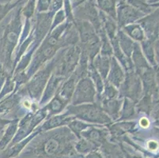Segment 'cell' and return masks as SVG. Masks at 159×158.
I'll return each instance as SVG.
<instances>
[{"label": "cell", "mask_w": 159, "mask_h": 158, "mask_svg": "<svg viewBox=\"0 0 159 158\" xmlns=\"http://www.w3.org/2000/svg\"><path fill=\"white\" fill-rule=\"evenodd\" d=\"M38 134L18 158H84L75 151L78 138L67 127H58Z\"/></svg>", "instance_id": "1"}, {"label": "cell", "mask_w": 159, "mask_h": 158, "mask_svg": "<svg viewBox=\"0 0 159 158\" xmlns=\"http://www.w3.org/2000/svg\"><path fill=\"white\" fill-rule=\"evenodd\" d=\"M25 2H20L0 22V63L11 75L14 71L12 54L22 31L21 8Z\"/></svg>", "instance_id": "2"}, {"label": "cell", "mask_w": 159, "mask_h": 158, "mask_svg": "<svg viewBox=\"0 0 159 158\" xmlns=\"http://www.w3.org/2000/svg\"><path fill=\"white\" fill-rule=\"evenodd\" d=\"M68 115L91 124L105 125L112 123V120L98 103L69 105L66 111Z\"/></svg>", "instance_id": "3"}, {"label": "cell", "mask_w": 159, "mask_h": 158, "mask_svg": "<svg viewBox=\"0 0 159 158\" xmlns=\"http://www.w3.org/2000/svg\"><path fill=\"white\" fill-rule=\"evenodd\" d=\"M60 58V52L56 55V57L49 60L48 63L44 66H42L38 72H36L32 77L31 80L27 83L26 86H25L22 90L26 91L30 97L33 100H39L41 94L44 90L47 82L51 77L54 70L56 65Z\"/></svg>", "instance_id": "4"}, {"label": "cell", "mask_w": 159, "mask_h": 158, "mask_svg": "<svg viewBox=\"0 0 159 158\" xmlns=\"http://www.w3.org/2000/svg\"><path fill=\"white\" fill-rule=\"evenodd\" d=\"M81 56V47L79 44L69 46L60 52V58L53 73L67 79L77 68Z\"/></svg>", "instance_id": "5"}, {"label": "cell", "mask_w": 159, "mask_h": 158, "mask_svg": "<svg viewBox=\"0 0 159 158\" xmlns=\"http://www.w3.org/2000/svg\"><path fill=\"white\" fill-rule=\"evenodd\" d=\"M74 19L84 20L90 22L98 36L105 33L100 17V11L96 0H85L72 8Z\"/></svg>", "instance_id": "6"}, {"label": "cell", "mask_w": 159, "mask_h": 158, "mask_svg": "<svg viewBox=\"0 0 159 158\" xmlns=\"http://www.w3.org/2000/svg\"><path fill=\"white\" fill-rule=\"evenodd\" d=\"M97 90L95 85L89 77L79 79L76 84L75 92L72 96L70 104L79 105L82 104H92L96 101Z\"/></svg>", "instance_id": "7"}, {"label": "cell", "mask_w": 159, "mask_h": 158, "mask_svg": "<svg viewBox=\"0 0 159 158\" xmlns=\"http://www.w3.org/2000/svg\"><path fill=\"white\" fill-rule=\"evenodd\" d=\"M142 85L140 78L134 70L127 72L123 83L120 86V97H128L136 102L141 97Z\"/></svg>", "instance_id": "8"}, {"label": "cell", "mask_w": 159, "mask_h": 158, "mask_svg": "<svg viewBox=\"0 0 159 158\" xmlns=\"http://www.w3.org/2000/svg\"><path fill=\"white\" fill-rule=\"evenodd\" d=\"M145 15L144 13L135 9L124 0H117L116 22L120 28L122 29L128 25L133 24Z\"/></svg>", "instance_id": "9"}, {"label": "cell", "mask_w": 159, "mask_h": 158, "mask_svg": "<svg viewBox=\"0 0 159 158\" xmlns=\"http://www.w3.org/2000/svg\"><path fill=\"white\" fill-rule=\"evenodd\" d=\"M54 14L51 12L37 13L36 19L34 20V29L33 37H34V46L37 47L42 41L43 39L50 32L52 24V18Z\"/></svg>", "instance_id": "10"}, {"label": "cell", "mask_w": 159, "mask_h": 158, "mask_svg": "<svg viewBox=\"0 0 159 158\" xmlns=\"http://www.w3.org/2000/svg\"><path fill=\"white\" fill-rule=\"evenodd\" d=\"M139 24L144 28L148 40L154 41L158 36L159 30V11H156L149 16L142 17L139 20Z\"/></svg>", "instance_id": "11"}, {"label": "cell", "mask_w": 159, "mask_h": 158, "mask_svg": "<svg viewBox=\"0 0 159 158\" xmlns=\"http://www.w3.org/2000/svg\"><path fill=\"white\" fill-rule=\"evenodd\" d=\"M105 128L94 127L93 125L82 131L81 137L87 139L88 141L93 143L96 147L100 148L105 142H106L108 137V131Z\"/></svg>", "instance_id": "12"}, {"label": "cell", "mask_w": 159, "mask_h": 158, "mask_svg": "<svg viewBox=\"0 0 159 158\" xmlns=\"http://www.w3.org/2000/svg\"><path fill=\"white\" fill-rule=\"evenodd\" d=\"M79 79L80 78H79V75L75 70L73 74L62 84L61 87L56 93L66 104H68L71 101L72 96L75 92V86H76V84L79 82Z\"/></svg>", "instance_id": "13"}, {"label": "cell", "mask_w": 159, "mask_h": 158, "mask_svg": "<svg viewBox=\"0 0 159 158\" xmlns=\"http://www.w3.org/2000/svg\"><path fill=\"white\" fill-rule=\"evenodd\" d=\"M66 80L64 78H62L60 76H58L56 74L52 72V75L49 78L48 82L46 85L45 90H44L42 99L40 101V104H44L47 103L48 101L52 99V97L55 94L57 93L60 88L61 87L62 84Z\"/></svg>", "instance_id": "14"}, {"label": "cell", "mask_w": 159, "mask_h": 158, "mask_svg": "<svg viewBox=\"0 0 159 158\" xmlns=\"http://www.w3.org/2000/svg\"><path fill=\"white\" fill-rule=\"evenodd\" d=\"M124 78H125V74L122 67L118 63V60L116 58L111 57L110 70L106 78L108 79L107 82L112 84L116 88H120L121 84L124 81Z\"/></svg>", "instance_id": "15"}, {"label": "cell", "mask_w": 159, "mask_h": 158, "mask_svg": "<svg viewBox=\"0 0 159 158\" xmlns=\"http://www.w3.org/2000/svg\"><path fill=\"white\" fill-rule=\"evenodd\" d=\"M101 105L103 111L109 116L112 120H116L120 115V108L122 101L116 98L109 100H102L98 103Z\"/></svg>", "instance_id": "16"}, {"label": "cell", "mask_w": 159, "mask_h": 158, "mask_svg": "<svg viewBox=\"0 0 159 158\" xmlns=\"http://www.w3.org/2000/svg\"><path fill=\"white\" fill-rule=\"evenodd\" d=\"M75 119V116L68 115L67 113L65 112L63 115H56V116H52V118L48 119L47 121L44 122V124H43L41 127H39V129L41 132H44V131H48L52 129L63 127L64 125H67L71 120Z\"/></svg>", "instance_id": "17"}, {"label": "cell", "mask_w": 159, "mask_h": 158, "mask_svg": "<svg viewBox=\"0 0 159 158\" xmlns=\"http://www.w3.org/2000/svg\"><path fill=\"white\" fill-rule=\"evenodd\" d=\"M111 56L98 54L93 60V65L102 79L106 80L110 70Z\"/></svg>", "instance_id": "18"}, {"label": "cell", "mask_w": 159, "mask_h": 158, "mask_svg": "<svg viewBox=\"0 0 159 158\" xmlns=\"http://www.w3.org/2000/svg\"><path fill=\"white\" fill-rule=\"evenodd\" d=\"M18 127V120H13L4 130L3 134L0 139V152L5 150L14 138Z\"/></svg>", "instance_id": "19"}, {"label": "cell", "mask_w": 159, "mask_h": 158, "mask_svg": "<svg viewBox=\"0 0 159 158\" xmlns=\"http://www.w3.org/2000/svg\"><path fill=\"white\" fill-rule=\"evenodd\" d=\"M117 39H118L119 45L123 53L127 57H131L133 49H134V46H135V43L133 42L132 39L130 38L122 29L118 30L117 32Z\"/></svg>", "instance_id": "20"}, {"label": "cell", "mask_w": 159, "mask_h": 158, "mask_svg": "<svg viewBox=\"0 0 159 158\" xmlns=\"http://www.w3.org/2000/svg\"><path fill=\"white\" fill-rule=\"evenodd\" d=\"M96 2L99 11L116 21L117 0H96Z\"/></svg>", "instance_id": "21"}, {"label": "cell", "mask_w": 159, "mask_h": 158, "mask_svg": "<svg viewBox=\"0 0 159 158\" xmlns=\"http://www.w3.org/2000/svg\"><path fill=\"white\" fill-rule=\"evenodd\" d=\"M131 56H132L133 65H134V67L135 68V72H138L140 70L150 66L146 61L145 57L142 53L139 45L137 43H135V46H134Z\"/></svg>", "instance_id": "22"}, {"label": "cell", "mask_w": 159, "mask_h": 158, "mask_svg": "<svg viewBox=\"0 0 159 158\" xmlns=\"http://www.w3.org/2000/svg\"><path fill=\"white\" fill-rule=\"evenodd\" d=\"M122 30L132 40L141 42L145 40L143 29L139 24L133 23V24L128 25L123 27Z\"/></svg>", "instance_id": "23"}, {"label": "cell", "mask_w": 159, "mask_h": 158, "mask_svg": "<svg viewBox=\"0 0 159 158\" xmlns=\"http://www.w3.org/2000/svg\"><path fill=\"white\" fill-rule=\"evenodd\" d=\"M98 149V148L96 147L93 143L82 137L80 138H78L75 144V151L82 156H85L89 153L97 150Z\"/></svg>", "instance_id": "24"}, {"label": "cell", "mask_w": 159, "mask_h": 158, "mask_svg": "<svg viewBox=\"0 0 159 158\" xmlns=\"http://www.w3.org/2000/svg\"><path fill=\"white\" fill-rule=\"evenodd\" d=\"M66 105H67V104L65 101H63L57 94H56L55 97L51 100V101L49 102L47 106L44 107V108L47 110L48 112H49L48 116H51V115L59 114L62 111H63Z\"/></svg>", "instance_id": "25"}, {"label": "cell", "mask_w": 159, "mask_h": 158, "mask_svg": "<svg viewBox=\"0 0 159 158\" xmlns=\"http://www.w3.org/2000/svg\"><path fill=\"white\" fill-rule=\"evenodd\" d=\"M135 115V102L128 97H125L123 104V108L120 110V120H128L133 118Z\"/></svg>", "instance_id": "26"}, {"label": "cell", "mask_w": 159, "mask_h": 158, "mask_svg": "<svg viewBox=\"0 0 159 158\" xmlns=\"http://www.w3.org/2000/svg\"><path fill=\"white\" fill-rule=\"evenodd\" d=\"M37 0H26L21 8V15L25 19L31 20L36 16Z\"/></svg>", "instance_id": "27"}, {"label": "cell", "mask_w": 159, "mask_h": 158, "mask_svg": "<svg viewBox=\"0 0 159 158\" xmlns=\"http://www.w3.org/2000/svg\"><path fill=\"white\" fill-rule=\"evenodd\" d=\"M67 125H68V128L71 130L73 134L78 138H80L81 134H82V131H84L85 130L91 127L92 124H86L84 122H82L80 120H77L75 119V120H71Z\"/></svg>", "instance_id": "28"}, {"label": "cell", "mask_w": 159, "mask_h": 158, "mask_svg": "<svg viewBox=\"0 0 159 158\" xmlns=\"http://www.w3.org/2000/svg\"><path fill=\"white\" fill-rule=\"evenodd\" d=\"M153 45H154V41H151L150 40H144L142 41V47H143V50L145 53L146 57L153 65H155L154 52Z\"/></svg>", "instance_id": "29"}, {"label": "cell", "mask_w": 159, "mask_h": 158, "mask_svg": "<svg viewBox=\"0 0 159 158\" xmlns=\"http://www.w3.org/2000/svg\"><path fill=\"white\" fill-rule=\"evenodd\" d=\"M139 111L150 113L152 109V101L150 99V95H146L142 100H140L139 104L137 105Z\"/></svg>", "instance_id": "30"}, {"label": "cell", "mask_w": 159, "mask_h": 158, "mask_svg": "<svg viewBox=\"0 0 159 158\" xmlns=\"http://www.w3.org/2000/svg\"><path fill=\"white\" fill-rule=\"evenodd\" d=\"M66 20V13H65V11L63 9L60 10L59 11L56 13L53 16L52 18V27H51V30L52 31V29H54L56 27L59 26L60 25L63 24V22H65Z\"/></svg>", "instance_id": "31"}, {"label": "cell", "mask_w": 159, "mask_h": 158, "mask_svg": "<svg viewBox=\"0 0 159 158\" xmlns=\"http://www.w3.org/2000/svg\"><path fill=\"white\" fill-rule=\"evenodd\" d=\"M23 0H18L17 2H11V3L0 4V22L2 21V19H3L7 14L12 11L13 9L15 8Z\"/></svg>", "instance_id": "32"}, {"label": "cell", "mask_w": 159, "mask_h": 158, "mask_svg": "<svg viewBox=\"0 0 159 158\" xmlns=\"http://www.w3.org/2000/svg\"><path fill=\"white\" fill-rule=\"evenodd\" d=\"M14 87H15V83L14 82V79H12L11 76H10L7 79L5 84H4L2 89L0 91V101H2V99L6 95H7V94L10 93L11 92H12L14 90Z\"/></svg>", "instance_id": "33"}, {"label": "cell", "mask_w": 159, "mask_h": 158, "mask_svg": "<svg viewBox=\"0 0 159 158\" xmlns=\"http://www.w3.org/2000/svg\"><path fill=\"white\" fill-rule=\"evenodd\" d=\"M52 0H37V13H46L50 11Z\"/></svg>", "instance_id": "34"}, {"label": "cell", "mask_w": 159, "mask_h": 158, "mask_svg": "<svg viewBox=\"0 0 159 158\" xmlns=\"http://www.w3.org/2000/svg\"><path fill=\"white\" fill-rule=\"evenodd\" d=\"M63 4H64V0H52L51 8L48 12L55 14L57 11L63 8Z\"/></svg>", "instance_id": "35"}, {"label": "cell", "mask_w": 159, "mask_h": 158, "mask_svg": "<svg viewBox=\"0 0 159 158\" xmlns=\"http://www.w3.org/2000/svg\"><path fill=\"white\" fill-rule=\"evenodd\" d=\"M10 76H11V74L7 71V70L3 67V66L0 63V91H1L2 86L5 84L7 79Z\"/></svg>", "instance_id": "36"}, {"label": "cell", "mask_w": 159, "mask_h": 158, "mask_svg": "<svg viewBox=\"0 0 159 158\" xmlns=\"http://www.w3.org/2000/svg\"><path fill=\"white\" fill-rule=\"evenodd\" d=\"M84 158H104V156L102 153H100L98 150H94L86 154Z\"/></svg>", "instance_id": "37"}, {"label": "cell", "mask_w": 159, "mask_h": 158, "mask_svg": "<svg viewBox=\"0 0 159 158\" xmlns=\"http://www.w3.org/2000/svg\"><path fill=\"white\" fill-rule=\"evenodd\" d=\"M147 149L151 151H156L158 149V143L156 141H150L147 142Z\"/></svg>", "instance_id": "38"}, {"label": "cell", "mask_w": 159, "mask_h": 158, "mask_svg": "<svg viewBox=\"0 0 159 158\" xmlns=\"http://www.w3.org/2000/svg\"><path fill=\"white\" fill-rule=\"evenodd\" d=\"M11 122H12V120H7V119H0V131L4 130L6 127H7L10 123H11Z\"/></svg>", "instance_id": "39"}, {"label": "cell", "mask_w": 159, "mask_h": 158, "mask_svg": "<svg viewBox=\"0 0 159 158\" xmlns=\"http://www.w3.org/2000/svg\"><path fill=\"white\" fill-rule=\"evenodd\" d=\"M139 126L143 128H147L150 125V122H149L148 119L147 118H142L141 120H139Z\"/></svg>", "instance_id": "40"}, {"label": "cell", "mask_w": 159, "mask_h": 158, "mask_svg": "<svg viewBox=\"0 0 159 158\" xmlns=\"http://www.w3.org/2000/svg\"><path fill=\"white\" fill-rule=\"evenodd\" d=\"M154 48H155V52L157 54V63H159V38L156 41L155 44H154Z\"/></svg>", "instance_id": "41"}, {"label": "cell", "mask_w": 159, "mask_h": 158, "mask_svg": "<svg viewBox=\"0 0 159 158\" xmlns=\"http://www.w3.org/2000/svg\"><path fill=\"white\" fill-rule=\"evenodd\" d=\"M85 0H70V2H71V6H72V8L75 6H77L78 4L81 3L82 2H83Z\"/></svg>", "instance_id": "42"}, {"label": "cell", "mask_w": 159, "mask_h": 158, "mask_svg": "<svg viewBox=\"0 0 159 158\" xmlns=\"http://www.w3.org/2000/svg\"><path fill=\"white\" fill-rule=\"evenodd\" d=\"M18 0H0V4H7L11 3V2H17Z\"/></svg>", "instance_id": "43"}, {"label": "cell", "mask_w": 159, "mask_h": 158, "mask_svg": "<svg viewBox=\"0 0 159 158\" xmlns=\"http://www.w3.org/2000/svg\"><path fill=\"white\" fill-rule=\"evenodd\" d=\"M155 124L156 125H158L159 126V109L157 112V115H156L155 117Z\"/></svg>", "instance_id": "44"}, {"label": "cell", "mask_w": 159, "mask_h": 158, "mask_svg": "<svg viewBox=\"0 0 159 158\" xmlns=\"http://www.w3.org/2000/svg\"><path fill=\"white\" fill-rule=\"evenodd\" d=\"M144 1H146V2L149 4V3H154V2H156L157 0H144Z\"/></svg>", "instance_id": "45"}, {"label": "cell", "mask_w": 159, "mask_h": 158, "mask_svg": "<svg viewBox=\"0 0 159 158\" xmlns=\"http://www.w3.org/2000/svg\"><path fill=\"white\" fill-rule=\"evenodd\" d=\"M157 83L159 85V69L157 70Z\"/></svg>", "instance_id": "46"}, {"label": "cell", "mask_w": 159, "mask_h": 158, "mask_svg": "<svg viewBox=\"0 0 159 158\" xmlns=\"http://www.w3.org/2000/svg\"><path fill=\"white\" fill-rule=\"evenodd\" d=\"M4 130H2V131H0V139H1V138H2V134H3V132H4Z\"/></svg>", "instance_id": "47"}, {"label": "cell", "mask_w": 159, "mask_h": 158, "mask_svg": "<svg viewBox=\"0 0 159 158\" xmlns=\"http://www.w3.org/2000/svg\"><path fill=\"white\" fill-rule=\"evenodd\" d=\"M16 158H18V157H16Z\"/></svg>", "instance_id": "48"}]
</instances>
